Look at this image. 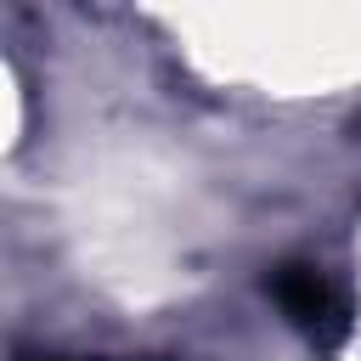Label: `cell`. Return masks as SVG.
<instances>
[{
  "label": "cell",
  "mask_w": 361,
  "mask_h": 361,
  "mask_svg": "<svg viewBox=\"0 0 361 361\" xmlns=\"http://www.w3.org/2000/svg\"><path fill=\"white\" fill-rule=\"evenodd\" d=\"M265 288H271V299L282 305V316H288L299 333H310L316 344L344 338V299H338V288L327 282V271L288 259V265H276V271L265 276Z\"/></svg>",
  "instance_id": "obj_1"
},
{
  "label": "cell",
  "mask_w": 361,
  "mask_h": 361,
  "mask_svg": "<svg viewBox=\"0 0 361 361\" xmlns=\"http://www.w3.org/2000/svg\"><path fill=\"white\" fill-rule=\"evenodd\" d=\"M39 361H68V355H39Z\"/></svg>",
  "instance_id": "obj_2"
}]
</instances>
